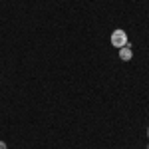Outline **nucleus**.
<instances>
[{
	"label": "nucleus",
	"mask_w": 149,
	"mask_h": 149,
	"mask_svg": "<svg viewBox=\"0 0 149 149\" xmlns=\"http://www.w3.org/2000/svg\"><path fill=\"white\" fill-rule=\"evenodd\" d=\"M109 40H111V46H115L117 50H119V48H123V46H129V42H127V34L121 30V28L113 30Z\"/></svg>",
	"instance_id": "obj_1"
},
{
	"label": "nucleus",
	"mask_w": 149,
	"mask_h": 149,
	"mask_svg": "<svg viewBox=\"0 0 149 149\" xmlns=\"http://www.w3.org/2000/svg\"><path fill=\"white\" fill-rule=\"evenodd\" d=\"M131 58H133V52H131V48H129V46L119 48V60H123V62H129Z\"/></svg>",
	"instance_id": "obj_2"
},
{
	"label": "nucleus",
	"mask_w": 149,
	"mask_h": 149,
	"mask_svg": "<svg viewBox=\"0 0 149 149\" xmlns=\"http://www.w3.org/2000/svg\"><path fill=\"white\" fill-rule=\"evenodd\" d=\"M0 149H8V145H6L4 141H0Z\"/></svg>",
	"instance_id": "obj_3"
},
{
	"label": "nucleus",
	"mask_w": 149,
	"mask_h": 149,
	"mask_svg": "<svg viewBox=\"0 0 149 149\" xmlns=\"http://www.w3.org/2000/svg\"><path fill=\"white\" fill-rule=\"evenodd\" d=\"M147 137H149V129H147Z\"/></svg>",
	"instance_id": "obj_4"
},
{
	"label": "nucleus",
	"mask_w": 149,
	"mask_h": 149,
	"mask_svg": "<svg viewBox=\"0 0 149 149\" xmlns=\"http://www.w3.org/2000/svg\"><path fill=\"white\" fill-rule=\"evenodd\" d=\"M147 149H149V145H147Z\"/></svg>",
	"instance_id": "obj_5"
}]
</instances>
